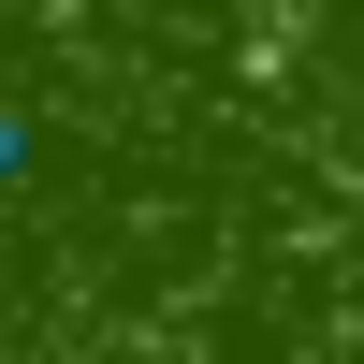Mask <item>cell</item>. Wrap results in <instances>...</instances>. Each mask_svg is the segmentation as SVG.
<instances>
[{"label":"cell","mask_w":364,"mask_h":364,"mask_svg":"<svg viewBox=\"0 0 364 364\" xmlns=\"http://www.w3.org/2000/svg\"><path fill=\"white\" fill-rule=\"evenodd\" d=\"M0 175H29V132H15V117H0Z\"/></svg>","instance_id":"cell-1"}]
</instances>
